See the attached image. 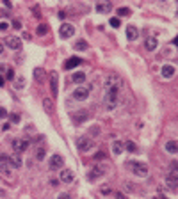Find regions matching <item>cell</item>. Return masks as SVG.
<instances>
[{"mask_svg": "<svg viewBox=\"0 0 178 199\" xmlns=\"http://www.w3.org/2000/svg\"><path fill=\"white\" fill-rule=\"evenodd\" d=\"M121 85H123L121 78L118 77V75H111V77L105 80V92H119Z\"/></svg>", "mask_w": 178, "mask_h": 199, "instance_id": "obj_1", "label": "cell"}, {"mask_svg": "<svg viewBox=\"0 0 178 199\" xmlns=\"http://www.w3.org/2000/svg\"><path fill=\"white\" fill-rule=\"evenodd\" d=\"M127 167H130V169H132V172H134L135 176H139V178H146V176H148V165H146V163L128 162Z\"/></svg>", "mask_w": 178, "mask_h": 199, "instance_id": "obj_2", "label": "cell"}, {"mask_svg": "<svg viewBox=\"0 0 178 199\" xmlns=\"http://www.w3.org/2000/svg\"><path fill=\"white\" fill-rule=\"evenodd\" d=\"M103 101H105V108H107V110H112V108H116L118 101H119V92H105V98H103Z\"/></svg>", "mask_w": 178, "mask_h": 199, "instance_id": "obj_3", "label": "cell"}, {"mask_svg": "<svg viewBox=\"0 0 178 199\" xmlns=\"http://www.w3.org/2000/svg\"><path fill=\"white\" fill-rule=\"evenodd\" d=\"M93 85H82V87H77L75 91H73V98L75 100H85L87 96H89V91H91Z\"/></svg>", "mask_w": 178, "mask_h": 199, "instance_id": "obj_4", "label": "cell"}, {"mask_svg": "<svg viewBox=\"0 0 178 199\" xmlns=\"http://www.w3.org/2000/svg\"><path fill=\"white\" fill-rule=\"evenodd\" d=\"M63 165H64V158L61 155H54L52 158H50V162H48V167L52 171H57V169H63Z\"/></svg>", "mask_w": 178, "mask_h": 199, "instance_id": "obj_5", "label": "cell"}, {"mask_svg": "<svg viewBox=\"0 0 178 199\" xmlns=\"http://www.w3.org/2000/svg\"><path fill=\"white\" fill-rule=\"evenodd\" d=\"M28 146H30V142L27 139H14V142H13V149L16 153H21V151L28 149Z\"/></svg>", "mask_w": 178, "mask_h": 199, "instance_id": "obj_6", "label": "cell"}, {"mask_svg": "<svg viewBox=\"0 0 178 199\" xmlns=\"http://www.w3.org/2000/svg\"><path fill=\"white\" fill-rule=\"evenodd\" d=\"M59 34H61V37H71V36L75 34V27L71 25V23H63L61 25V28H59Z\"/></svg>", "mask_w": 178, "mask_h": 199, "instance_id": "obj_7", "label": "cell"}, {"mask_svg": "<svg viewBox=\"0 0 178 199\" xmlns=\"http://www.w3.org/2000/svg\"><path fill=\"white\" fill-rule=\"evenodd\" d=\"M93 146H94V144H93V141H91V139H87V137H82V139H78V141H77L78 151H89Z\"/></svg>", "mask_w": 178, "mask_h": 199, "instance_id": "obj_8", "label": "cell"}, {"mask_svg": "<svg viewBox=\"0 0 178 199\" xmlns=\"http://www.w3.org/2000/svg\"><path fill=\"white\" fill-rule=\"evenodd\" d=\"M11 171V162H9V156L7 155H0V172L9 174Z\"/></svg>", "mask_w": 178, "mask_h": 199, "instance_id": "obj_9", "label": "cell"}, {"mask_svg": "<svg viewBox=\"0 0 178 199\" xmlns=\"http://www.w3.org/2000/svg\"><path fill=\"white\" fill-rule=\"evenodd\" d=\"M6 44L11 50H20L21 48V41H20V37H16V36H9L6 39Z\"/></svg>", "mask_w": 178, "mask_h": 199, "instance_id": "obj_10", "label": "cell"}, {"mask_svg": "<svg viewBox=\"0 0 178 199\" xmlns=\"http://www.w3.org/2000/svg\"><path fill=\"white\" fill-rule=\"evenodd\" d=\"M73 171L70 169H63V172H61V181H64V183H71L73 181Z\"/></svg>", "mask_w": 178, "mask_h": 199, "instance_id": "obj_11", "label": "cell"}, {"mask_svg": "<svg viewBox=\"0 0 178 199\" xmlns=\"http://www.w3.org/2000/svg\"><path fill=\"white\" fill-rule=\"evenodd\" d=\"M80 62H82V59H78V57H70V59L66 61V64H64V68H66V70H73V68H77Z\"/></svg>", "mask_w": 178, "mask_h": 199, "instance_id": "obj_12", "label": "cell"}, {"mask_svg": "<svg viewBox=\"0 0 178 199\" xmlns=\"http://www.w3.org/2000/svg\"><path fill=\"white\" fill-rule=\"evenodd\" d=\"M157 46H158V43H157L155 37H148V39L144 41V48L148 50V52H153V50H157Z\"/></svg>", "mask_w": 178, "mask_h": 199, "instance_id": "obj_13", "label": "cell"}, {"mask_svg": "<svg viewBox=\"0 0 178 199\" xmlns=\"http://www.w3.org/2000/svg\"><path fill=\"white\" fill-rule=\"evenodd\" d=\"M137 36H139V30L134 27V25H128L127 27V37L130 39V41H134V39H137Z\"/></svg>", "mask_w": 178, "mask_h": 199, "instance_id": "obj_14", "label": "cell"}, {"mask_svg": "<svg viewBox=\"0 0 178 199\" xmlns=\"http://www.w3.org/2000/svg\"><path fill=\"white\" fill-rule=\"evenodd\" d=\"M111 9H112L111 2H102V4L96 6V13H111Z\"/></svg>", "mask_w": 178, "mask_h": 199, "instance_id": "obj_15", "label": "cell"}, {"mask_svg": "<svg viewBox=\"0 0 178 199\" xmlns=\"http://www.w3.org/2000/svg\"><path fill=\"white\" fill-rule=\"evenodd\" d=\"M50 91H52L54 98H55V96H57V73H55V71L52 73V78H50Z\"/></svg>", "mask_w": 178, "mask_h": 199, "instance_id": "obj_16", "label": "cell"}, {"mask_svg": "<svg viewBox=\"0 0 178 199\" xmlns=\"http://www.w3.org/2000/svg\"><path fill=\"white\" fill-rule=\"evenodd\" d=\"M71 80H73L75 84H84V82H85V73L77 71V73H73V75H71Z\"/></svg>", "mask_w": 178, "mask_h": 199, "instance_id": "obj_17", "label": "cell"}, {"mask_svg": "<svg viewBox=\"0 0 178 199\" xmlns=\"http://www.w3.org/2000/svg\"><path fill=\"white\" fill-rule=\"evenodd\" d=\"M125 151V142H119V141H116L112 144V153L114 155H121Z\"/></svg>", "mask_w": 178, "mask_h": 199, "instance_id": "obj_18", "label": "cell"}, {"mask_svg": "<svg viewBox=\"0 0 178 199\" xmlns=\"http://www.w3.org/2000/svg\"><path fill=\"white\" fill-rule=\"evenodd\" d=\"M43 108H45L46 114H54V101L50 98H45L43 100Z\"/></svg>", "mask_w": 178, "mask_h": 199, "instance_id": "obj_19", "label": "cell"}, {"mask_svg": "<svg viewBox=\"0 0 178 199\" xmlns=\"http://www.w3.org/2000/svg\"><path fill=\"white\" fill-rule=\"evenodd\" d=\"M166 151L167 153H171V155H175L178 151V146H176V141H169L167 144H166Z\"/></svg>", "mask_w": 178, "mask_h": 199, "instance_id": "obj_20", "label": "cell"}, {"mask_svg": "<svg viewBox=\"0 0 178 199\" xmlns=\"http://www.w3.org/2000/svg\"><path fill=\"white\" fill-rule=\"evenodd\" d=\"M175 75V66H164L162 68V77L164 78H169Z\"/></svg>", "mask_w": 178, "mask_h": 199, "instance_id": "obj_21", "label": "cell"}, {"mask_svg": "<svg viewBox=\"0 0 178 199\" xmlns=\"http://www.w3.org/2000/svg\"><path fill=\"white\" fill-rule=\"evenodd\" d=\"M9 162H11V165L13 167H21V156L20 155H13V156H9Z\"/></svg>", "mask_w": 178, "mask_h": 199, "instance_id": "obj_22", "label": "cell"}, {"mask_svg": "<svg viewBox=\"0 0 178 199\" xmlns=\"http://www.w3.org/2000/svg\"><path fill=\"white\" fill-rule=\"evenodd\" d=\"M36 34H37V36H46V34H48V25H37Z\"/></svg>", "mask_w": 178, "mask_h": 199, "instance_id": "obj_23", "label": "cell"}, {"mask_svg": "<svg viewBox=\"0 0 178 199\" xmlns=\"http://www.w3.org/2000/svg\"><path fill=\"white\" fill-rule=\"evenodd\" d=\"M34 78L36 80H43V78H45V70H43V68H36L34 70Z\"/></svg>", "mask_w": 178, "mask_h": 199, "instance_id": "obj_24", "label": "cell"}, {"mask_svg": "<svg viewBox=\"0 0 178 199\" xmlns=\"http://www.w3.org/2000/svg\"><path fill=\"white\" fill-rule=\"evenodd\" d=\"M45 155H46V151H45V148H37L36 149V158L41 162V160H45Z\"/></svg>", "mask_w": 178, "mask_h": 199, "instance_id": "obj_25", "label": "cell"}, {"mask_svg": "<svg viewBox=\"0 0 178 199\" xmlns=\"http://www.w3.org/2000/svg\"><path fill=\"white\" fill-rule=\"evenodd\" d=\"M73 119L77 121V123H78V121H85V119H87V112H85V110H82V112H77Z\"/></svg>", "mask_w": 178, "mask_h": 199, "instance_id": "obj_26", "label": "cell"}, {"mask_svg": "<svg viewBox=\"0 0 178 199\" xmlns=\"http://www.w3.org/2000/svg\"><path fill=\"white\" fill-rule=\"evenodd\" d=\"M125 149H128L130 153H135V151H137V146H135V142L128 141V142H125Z\"/></svg>", "mask_w": 178, "mask_h": 199, "instance_id": "obj_27", "label": "cell"}, {"mask_svg": "<svg viewBox=\"0 0 178 199\" xmlns=\"http://www.w3.org/2000/svg\"><path fill=\"white\" fill-rule=\"evenodd\" d=\"M75 50H87V43H85L84 39H78V41L75 43Z\"/></svg>", "mask_w": 178, "mask_h": 199, "instance_id": "obj_28", "label": "cell"}, {"mask_svg": "<svg viewBox=\"0 0 178 199\" xmlns=\"http://www.w3.org/2000/svg\"><path fill=\"white\" fill-rule=\"evenodd\" d=\"M100 176H102V169H98V167H96V169L91 171V174H89L87 178H89V180H94V178H100Z\"/></svg>", "mask_w": 178, "mask_h": 199, "instance_id": "obj_29", "label": "cell"}, {"mask_svg": "<svg viewBox=\"0 0 178 199\" xmlns=\"http://www.w3.org/2000/svg\"><path fill=\"white\" fill-rule=\"evenodd\" d=\"M130 14V9L128 7H119L118 9V16H128Z\"/></svg>", "mask_w": 178, "mask_h": 199, "instance_id": "obj_30", "label": "cell"}, {"mask_svg": "<svg viewBox=\"0 0 178 199\" xmlns=\"http://www.w3.org/2000/svg\"><path fill=\"white\" fill-rule=\"evenodd\" d=\"M6 78L7 80H14V70H11V68L6 70Z\"/></svg>", "mask_w": 178, "mask_h": 199, "instance_id": "obj_31", "label": "cell"}, {"mask_svg": "<svg viewBox=\"0 0 178 199\" xmlns=\"http://www.w3.org/2000/svg\"><path fill=\"white\" fill-rule=\"evenodd\" d=\"M23 85H25V78H23V77H18V78H16V87H18V89H21Z\"/></svg>", "mask_w": 178, "mask_h": 199, "instance_id": "obj_32", "label": "cell"}, {"mask_svg": "<svg viewBox=\"0 0 178 199\" xmlns=\"http://www.w3.org/2000/svg\"><path fill=\"white\" fill-rule=\"evenodd\" d=\"M111 25H112L114 28H118L121 25V21H119V18H111Z\"/></svg>", "mask_w": 178, "mask_h": 199, "instance_id": "obj_33", "label": "cell"}, {"mask_svg": "<svg viewBox=\"0 0 178 199\" xmlns=\"http://www.w3.org/2000/svg\"><path fill=\"white\" fill-rule=\"evenodd\" d=\"M6 117H7V110L4 107H0V119H6Z\"/></svg>", "mask_w": 178, "mask_h": 199, "instance_id": "obj_34", "label": "cell"}, {"mask_svg": "<svg viewBox=\"0 0 178 199\" xmlns=\"http://www.w3.org/2000/svg\"><path fill=\"white\" fill-rule=\"evenodd\" d=\"M11 121L13 123H20V114H11Z\"/></svg>", "mask_w": 178, "mask_h": 199, "instance_id": "obj_35", "label": "cell"}, {"mask_svg": "<svg viewBox=\"0 0 178 199\" xmlns=\"http://www.w3.org/2000/svg\"><path fill=\"white\" fill-rule=\"evenodd\" d=\"M94 158H96V160H103V158H105V153H103V151H98V153L94 155Z\"/></svg>", "mask_w": 178, "mask_h": 199, "instance_id": "obj_36", "label": "cell"}, {"mask_svg": "<svg viewBox=\"0 0 178 199\" xmlns=\"http://www.w3.org/2000/svg\"><path fill=\"white\" fill-rule=\"evenodd\" d=\"M91 133H93V135H98V133H100V128H98V126H93V128H91Z\"/></svg>", "mask_w": 178, "mask_h": 199, "instance_id": "obj_37", "label": "cell"}, {"mask_svg": "<svg viewBox=\"0 0 178 199\" xmlns=\"http://www.w3.org/2000/svg\"><path fill=\"white\" fill-rule=\"evenodd\" d=\"M7 28H9V25H7L6 21H2V23H0V30H7Z\"/></svg>", "mask_w": 178, "mask_h": 199, "instance_id": "obj_38", "label": "cell"}, {"mask_svg": "<svg viewBox=\"0 0 178 199\" xmlns=\"http://www.w3.org/2000/svg\"><path fill=\"white\" fill-rule=\"evenodd\" d=\"M127 190L128 192H134V185L130 183V181H127Z\"/></svg>", "mask_w": 178, "mask_h": 199, "instance_id": "obj_39", "label": "cell"}, {"mask_svg": "<svg viewBox=\"0 0 178 199\" xmlns=\"http://www.w3.org/2000/svg\"><path fill=\"white\" fill-rule=\"evenodd\" d=\"M13 27H14V28H20V27H21V23H20L18 20H14V21H13Z\"/></svg>", "mask_w": 178, "mask_h": 199, "instance_id": "obj_40", "label": "cell"}, {"mask_svg": "<svg viewBox=\"0 0 178 199\" xmlns=\"http://www.w3.org/2000/svg\"><path fill=\"white\" fill-rule=\"evenodd\" d=\"M102 192H103V194H109L111 190H109V187H107V185H103V187H102Z\"/></svg>", "mask_w": 178, "mask_h": 199, "instance_id": "obj_41", "label": "cell"}, {"mask_svg": "<svg viewBox=\"0 0 178 199\" xmlns=\"http://www.w3.org/2000/svg\"><path fill=\"white\" fill-rule=\"evenodd\" d=\"M57 199H70V196H68V194H59V197Z\"/></svg>", "mask_w": 178, "mask_h": 199, "instance_id": "obj_42", "label": "cell"}, {"mask_svg": "<svg viewBox=\"0 0 178 199\" xmlns=\"http://www.w3.org/2000/svg\"><path fill=\"white\" fill-rule=\"evenodd\" d=\"M50 185H52V187H57V185H59V181H57V180H50Z\"/></svg>", "mask_w": 178, "mask_h": 199, "instance_id": "obj_43", "label": "cell"}, {"mask_svg": "<svg viewBox=\"0 0 178 199\" xmlns=\"http://www.w3.org/2000/svg\"><path fill=\"white\" fill-rule=\"evenodd\" d=\"M59 18H61V20H64V18H66V13H63V11H61V13H59Z\"/></svg>", "mask_w": 178, "mask_h": 199, "instance_id": "obj_44", "label": "cell"}, {"mask_svg": "<svg viewBox=\"0 0 178 199\" xmlns=\"http://www.w3.org/2000/svg\"><path fill=\"white\" fill-rule=\"evenodd\" d=\"M2 71H6V66H2V64H0V73H2Z\"/></svg>", "mask_w": 178, "mask_h": 199, "instance_id": "obj_45", "label": "cell"}, {"mask_svg": "<svg viewBox=\"0 0 178 199\" xmlns=\"http://www.w3.org/2000/svg\"><path fill=\"white\" fill-rule=\"evenodd\" d=\"M4 85V77H0V87Z\"/></svg>", "mask_w": 178, "mask_h": 199, "instance_id": "obj_46", "label": "cell"}, {"mask_svg": "<svg viewBox=\"0 0 178 199\" xmlns=\"http://www.w3.org/2000/svg\"><path fill=\"white\" fill-rule=\"evenodd\" d=\"M2 52H4V44H2V43H0V53H2Z\"/></svg>", "mask_w": 178, "mask_h": 199, "instance_id": "obj_47", "label": "cell"}]
</instances>
